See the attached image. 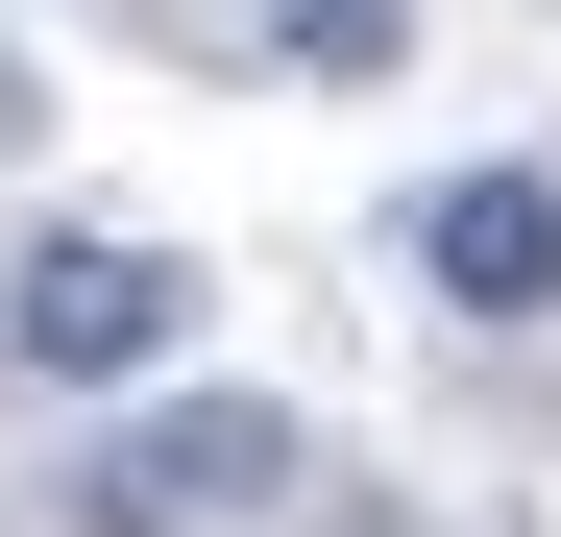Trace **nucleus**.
Returning <instances> with one entry per match:
<instances>
[{
	"instance_id": "nucleus-1",
	"label": "nucleus",
	"mask_w": 561,
	"mask_h": 537,
	"mask_svg": "<svg viewBox=\"0 0 561 537\" xmlns=\"http://www.w3.org/2000/svg\"><path fill=\"white\" fill-rule=\"evenodd\" d=\"M196 342V244H123V220H49L0 268V391H171Z\"/></svg>"
},
{
	"instance_id": "nucleus-2",
	"label": "nucleus",
	"mask_w": 561,
	"mask_h": 537,
	"mask_svg": "<svg viewBox=\"0 0 561 537\" xmlns=\"http://www.w3.org/2000/svg\"><path fill=\"white\" fill-rule=\"evenodd\" d=\"M268 489H294V415L268 391H123L73 439V537H244Z\"/></svg>"
},
{
	"instance_id": "nucleus-4",
	"label": "nucleus",
	"mask_w": 561,
	"mask_h": 537,
	"mask_svg": "<svg viewBox=\"0 0 561 537\" xmlns=\"http://www.w3.org/2000/svg\"><path fill=\"white\" fill-rule=\"evenodd\" d=\"M244 49L318 73V99H391V73H415V0H244Z\"/></svg>"
},
{
	"instance_id": "nucleus-3",
	"label": "nucleus",
	"mask_w": 561,
	"mask_h": 537,
	"mask_svg": "<svg viewBox=\"0 0 561 537\" xmlns=\"http://www.w3.org/2000/svg\"><path fill=\"white\" fill-rule=\"evenodd\" d=\"M415 294L489 318V342L561 318V171H537V147H489V171H439V196H415Z\"/></svg>"
}]
</instances>
